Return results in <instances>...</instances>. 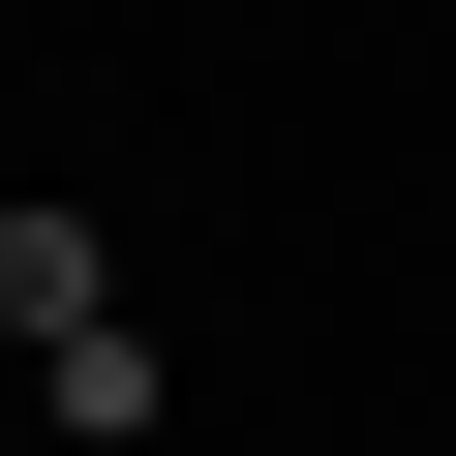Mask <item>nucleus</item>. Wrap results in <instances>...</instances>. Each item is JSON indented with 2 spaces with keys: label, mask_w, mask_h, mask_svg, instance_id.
Wrapping results in <instances>:
<instances>
[{
  "label": "nucleus",
  "mask_w": 456,
  "mask_h": 456,
  "mask_svg": "<svg viewBox=\"0 0 456 456\" xmlns=\"http://www.w3.org/2000/svg\"><path fill=\"white\" fill-rule=\"evenodd\" d=\"M152 395H183V335H152V305H122V335H61V365H31V426H61V456H122V426H152Z\"/></svg>",
  "instance_id": "nucleus-2"
},
{
  "label": "nucleus",
  "mask_w": 456,
  "mask_h": 456,
  "mask_svg": "<svg viewBox=\"0 0 456 456\" xmlns=\"http://www.w3.org/2000/svg\"><path fill=\"white\" fill-rule=\"evenodd\" d=\"M0 335H31V365H61V335H122V244H92V213H61V183H31V213H0Z\"/></svg>",
  "instance_id": "nucleus-1"
}]
</instances>
